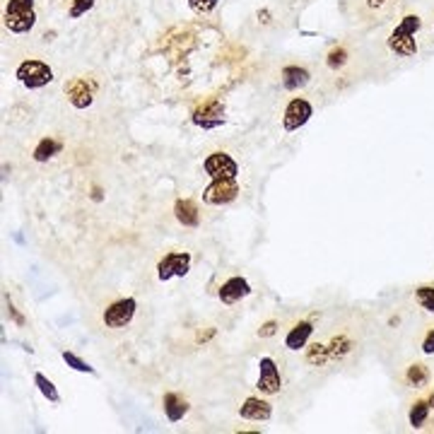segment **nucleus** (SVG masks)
Here are the masks:
<instances>
[{
  "instance_id": "nucleus-1",
  "label": "nucleus",
  "mask_w": 434,
  "mask_h": 434,
  "mask_svg": "<svg viewBox=\"0 0 434 434\" xmlns=\"http://www.w3.org/2000/svg\"><path fill=\"white\" fill-rule=\"evenodd\" d=\"M423 29V20L420 15H403L401 22L394 27V32L389 34L386 46L391 53H396L398 58H415L418 56V32Z\"/></svg>"
},
{
  "instance_id": "nucleus-2",
  "label": "nucleus",
  "mask_w": 434,
  "mask_h": 434,
  "mask_svg": "<svg viewBox=\"0 0 434 434\" xmlns=\"http://www.w3.org/2000/svg\"><path fill=\"white\" fill-rule=\"evenodd\" d=\"M3 22L12 34H29L36 24L34 0H8Z\"/></svg>"
},
{
  "instance_id": "nucleus-3",
  "label": "nucleus",
  "mask_w": 434,
  "mask_h": 434,
  "mask_svg": "<svg viewBox=\"0 0 434 434\" xmlns=\"http://www.w3.org/2000/svg\"><path fill=\"white\" fill-rule=\"evenodd\" d=\"M15 77L20 80L27 89H41L46 85L53 82V70L46 60L41 58H27L17 65L15 70Z\"/></svg>"
},
{
  "instance_id": "nucleus-4",
  "label": "nucleus",
  "mask_w": 434,
  "mask_h": 434,
  "mask_svg": "<svg viewBox=\"0 0 434 434\" xmlns=\"http://www.w3.org/2000/svg\"><path fill=\"white\" fill-rule=\"evenodd\" d=\"M136 311H138V302L133 297H124V299H116V302L109 304L102 314V321L107 328H114V331H121V328H128L136 319Z\"/></svg>"
},
{
  "instance_id": "nucleus-5",
  "label": "nucleus",
  "mask_w": 434,
  "mask_h": 434,
  "mask_svg": "<svg viewBox=\"0 0 434 434\" xmlns=\"http://www.w3.org/2000/svg\"><path fill=\"white\" fill-rule=\"evenodd\" d=\"M203 172L210 179H237L239 176V162L227 152H210L203 160Z\"/></svg>"
},
{
  "instance_id": "nucleus-6",
  "label": "nucleus",
  "mask_w": 434,
  "mask_h": 434,
  "mask_svg": "<svg viewBox=\"0 0 434 434\" xmlns=\"http://www.w3.org/2000/svg\"><path fill=\"white\" fill-rule=\"evenodd\" d=\"M311 116H314V107H311L309 99H304V97H295V99H290V104H287L285 112H283L285 133H295V131H299V128H304L311 121Z\"/></svg>"
},
{
  "instance_id": "nucleus-7",
  "label": "nucleus",
  "mask_w": 434,
  "mask_h": 434,
  "mask_svg": "<svg viewBox=\"0 0 434 434\" xmlns=\"http://www.w3.org/2000/svg\"><path fill=\"white\" fill-rule=\"evenodd\" d=\"M239 195V183L237 179H212L203 188V200L207 205H229Z\"/></svg>"
},
{
  "instance_id": "nucleus-8",
  "label": "nucleus",
  "mask_w": 434,
  "mask_h": 434,
  "mask_svg": "<svg viewBox=\"0 0 434 434\" xmlns=\"http://www.w3.org/2000/svg\"><path fill=\"white\" fill-rule=\"evenodd\" d=\"M191 261L193 259L188 251L167 254L160 263H157V278H160L162 283H169V280H174V278H183V275H188V271H191Z\"/></svg>"
},
{
  "instance_id": "nucleus-9",
  "label": "nucleus",
  "mask_w": 434,
  "mask_h": 434,
  "mask_svg": "<svg viewBox=\"0 0 434 434\" xmlns=\"http://www.w3.org/2000/svg\"><path fill=\"white\" fill-rule=\"evenodd\" d=\"M256 389L261 391L263 396H275L280 394L283 389V376H280V367L273 357H261L259 362V381H256Z\"/></svg>"
},
{
  "instance_id": "nucleus-10",
  "label": "nucleus",
  "mask_w": 434,
  "mask_h": 434,
  "mask_svg": "<svg viewBox=\"0 0 434 434\" xmlns=\"http://www.w3.org/2000/svg\"><path fill=\"white\" fill-rule=\"evenodd\" d=\"M191 121H193V126L203 128V131H215V128L224 126V104L219 99L203 104V107L193 112Z\"/></svg>"
},
{
  "instance_id": "nucleus-11",
  "label": "nucleus",
  "mask_w": 434,
  "mask_h": 434,
  "mask_svg": "<svg viewBox=\"0 0 434 434\" xmlns=\"http://www.w3.org/2000/svg\"><path fill=\"white\" fill-rule=\"evenodd\" d=\"M249 295H251V285H249V280L242 278V275H232V278L224 280V283L219 285V290H217L219 302L227 304V307L242 302V299L249 297Z\"/></svg>"
},
{
  "instance_id": "nucleus-12",
  "label": "nucleus",
  "mask_w": 434,
  "mask_h": 434,
  "mask_svg": "<svg viewBox=\"0 0 434 434\" xmlns=\"http://www.w3.org/2000/svg\"><path fill=\"white\" fill-rule=\"evenodd\" d=\"M94 92H97V87L85 80V77H72L70 82H65V94H68V102L75 109L92 107V102H94Z\"/></svg>"
},
{
  "instance_id": "nucleus-13",
  "label": "nucleus",
  "mask_w": 434,
  "mask_h": 434,
  "mask_svg": "<svg viewBox=\"0 0 434 434\" xmlns=\"http://www.w3.org/2000/svg\"><path fill=\"white\" fill-rule=\"evenodd\" d=\"M239 418L242 420H251V423H268L273 418V406L266 398L259 396H249L239 408Z\"/></svg>"
},
{
  "instance_id": "nucleus-14",
  "label": "nucleus",
  "mask_w": 434,
  "mask_h": 434,
  "mask_svg": "<svg viewBox=\"0 0 434 434\" xmlns=\"http://www.w3.org/2000/svg\"><path fill=\"white\" fill-rule=\"evenodd\" d=\"M311 335H314V323H311V321H299L290 328V331H287L285 347H287V350H292V352L304 350V347L309 345Z\"/></svg>"
},
{
  "instance_id": "nucleus-15",
  "label": "nucleus",
  "mask_w": 434,
  "mask_h": 434,
  "mask_svg": "<svg viewBox=\"0 0 434 434\" xmlns=\"http://www.w3.org/2000/svg\"><path fill=\"white\" fill-rule=\"evenodd\" d=\"M162 411L164 415H167V420L169 423H181L183 418L188 415V411H191V406H188V401L183 398V396L179 394H164V398H162Z\"/></svg>"
},
{
  "instance_id": "nucleus-16",
  "label": "nucleus",
  "mask_w": 434,
  "mask_h": 434,
  "mask_svg": "<svg viewBox=\"0 0 434 434\" xmlns=\"http://www.w3.org/2000/svg\"><path fill=\"white\" fill-rule=\"evenodd\" d=\"M280 80H283L285 89L297 92L311 82V72L307 68H302V65H285L283 72H280Z\"/></svg>"
},
{
  "instance_id": "nucleus-17",
  "label": "nucleus",
  "mask_w": 434,
  "mask_h": 434,
  "mask_svg": "<svg viewBox=\"0 0 434 434\" xmlns=\"http://www.w3.org/2000/svg\"><path fill=\"white\" fill-rule=\"evenodd\" d=\"M174 217L179 219V224L188 229H195L200 224V212H198V205L193 203L191 198H179L174 203Z\"/></svg>"
},
{
  "instance_id": "nucleus-18",
  "label": "nucleus",
  "mask_w": 434,
  "mask_h": 434,
  "mask_svg": "<svg viewBox=\"0 0 434 434\" xmlns=\"http://www.w3.org/2000/svg\"><path fill=\"white\" fill-rule=\"evenodd\" d=\"M430 379H432L430 367L423 364V362L411 364L406 371V381H408V386H413V389H425L427 384H430Z\"/></svg>"
},
{
  "instance_id": "nucleus-19",
  "label": "nucleus",
  "mask_w": 434,
  "mask_h": 434,
  "mask_svg": "<svg viewBox=\"0 0 434 434\" xmlns=\"http://www.w3.org/2000/svg\"><path fill=\"white\" fill-rule=\"evenodd\" d=\"M60 150H63V145H60L56 138H44V140H39V145L34 148L32 157H34V162H48L51 157H56Z\"/></svg>"
},
{
  "instance_id": "nucleus-20",
  "label": "nucleus",
  "mask_w": 434,
  "mask_h": 434,
  "mask_svg": "<svg viewBox=\"0 0 434 434\" xmlns=\"http://www.w3.org/2000/svg\"><path fill=\"white\" fill-rule=\"evenodd\" d=\"M34 386L39 389V394L44 396L48 403H53V406H58V403H60V394H58L56 384H53L46 374L36 371V374H34Z\"/></svg>"
},
{
  "instance_id": "nucleus-21",
  "label": "nucleus",
  "mask_w": 434,
  "mask_h": 434,
  "mask_svg": "<svg viewBox=\"0 0 434 434\" xmlns=\"http://www.w3.org/2000/svg\"><path fill=\"white\" fill-rule=\"evenodd\" d=\"M430 401H415L411 406V413H408V423H411V427H415V430H420V427H425V423L430 420Z\"/></svg>"
},
{
  "instance_id": "nucleus-22",
  "label": "nucleus",
  "mask_w": 434,
  "mask_h": 434,
  "mask_svg": "<svg viewBox=\"0 0 434 434\" xmlns=\"http://www.w3.org/2000/svg\"><path fill=\"white\" fill-rule=\"evenodd\" d=\"M415 304L425 309L427 314H434V285H420L415 287Z\"/></svg>"
},
{
  "instance_id": "nucleus-23",
  "label": "nucleus",
  "mask_w": 434,
  "mask_h": 434,
  "mask_svg": "<svg viewBox=\"0 0 434 434\" xmlns=\"http://www.w3.org/2000/svg\"><path fill=\"white\" fill-rule=\"evenodd\" d=\"M60 357H63V362L68 364L70 369L80 371V374H97V371H94V367L85 362L82 357H77L75 352H70V350H63V352H60Z\"/></svg>"
},
{
  "instance_id": "nucleus-24",
  "label": "nucleus",
  "mask_w": 434,
  "mask_h": 434,
  "mask_svg": "<svg viewBox=\"0 0 434 434\" xmlns=\"http://www.w3.org/2000/svg\"><path fill=\"white\" fill-rule=\"evenodd\" d=\"M347 63V51L343 46H335L328 51V56H326V65L331 70H338V68H343V65Z\"/></svg>"
},
{
  "instance_id": "nucleus-25",
  "label": "nucleus",
  "mask_w": 434,
  "mask_h": 434,
  "mask_svg": "<svg viewBox=\"0 0 434 434\" xmlns=\"http://www.w3.org/2000/svg\"><path fill=\"white\" fill-rule=\"evenodd\" d=\"M97 0H72L70 10H68V17L70 20H80L82 15H87V12L94 8Z\"/></svg>"
},
{
  "instance_id": "nucleus-26",
  "label": "nucleus",
  "mask_w": 434,
  "mask_h": 434,
  "mask_svg": "<svg viewBox=\"0 0 434 434\" xmlns=\"http://www.w3.org/2000/svg\"><path fill=\"white\" fill-rule=\"evenodd\" d=\"M219 0H188V8H191L195 15H210L212 10L217 8Z\"/></svg>"
},
{
  "instance_id": "nucleus-27",
  "label": "nucleus",
  "mask_w": 434,
  "mask_h": 434,
  "mask_svg": "<svg viewBox=\"0 0 434 434\" xmlns=\"http://www.w3.org/2000/svg\"><path fill=\"white\" fill-rule=\"evenodd\" d=\"M364 3H367V8H369V10H374V12H381V10L391 8V5H394L396 0H364Z\"/></svg>"
},
{
  "instance_id": "nucleus-28",
  "label": "nucleus",
  "mask_w": 434,
  "mask_h": 434,
  "mask_svg": "<svg viewBox=\"0 0 434 434\" xmlns=\"http://www.w3.org/2000/svg\"><path fill=\"white\" fill-rule=\"evenodd\" d=\"M275 333H278V321H266L259 331L261 338H271V335H275Z\"/></svg>"
},
{
  "instance_id": "nucleus-29",
  "label": "nucleus",
  "mask_w": 434,
  "mask_h": 434,
  "mask_svg": "<svg viewBox=\"0 0 434 434\" xmlns=\"http://www.w3.org/2000/svg\"><path fill=\"white\" fill-rule=\"evenodd\" d=\"M423 354H434V328H430L423 338Z\"/></svg>"
},
{
  "instance_id": "nucleus-30",
  "label": "nucleus",
  "mask_w": 434,
  "mask_h": 434,
  "mask_svg": "<svg viewBox=\"0 0 434 434\" xmlns=\"http://www.w3.org/2000/svg\"><path fill=\"white\" fill-rule=\"evenodd\" d=\"M430 406L434 408V394H432V398H430Z\"/></svg>"
},
{
  "instance_id": "nucleus-31",
  "label": "nucleus",
  "mask_w": 434,
  "mask_h": 434,
  "mask_svg": "<svg viewBox=\"0 0 434 434\" xmlns=\"http://www.w3.org/2000/svg\"><path fill=\"white\" fill-rule=\"evenodd\" d=\"M432 29H434V24H432Z\"/></svg>"
}]
</instances>
